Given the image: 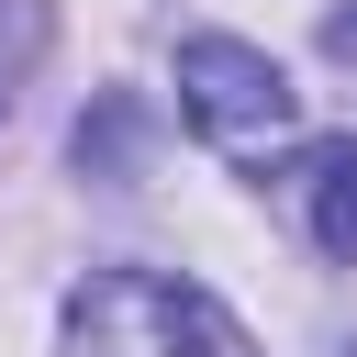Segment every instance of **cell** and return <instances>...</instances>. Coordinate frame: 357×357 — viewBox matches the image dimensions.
<instances>
[{
    "label": "cell",
    "mask_w": 357,
    "mask_h": 357,
    "mask_svg": "<svg viewBox=\"0 0 357 357\" xmlns=\"http://www.w3.org/2000/svg\"><path fill=\"white\" fill-rule=\"evenodd\" d=\"M67 357H257V335L167 268H100L67 301Z\"/></svg>",
    "instance_id": "cell-1"
},
{
    "label": "cell",
    "mask_w": 357,
    "mask_h": 357,
    "mask_svg": "<svg viewBox=\"0 0 357 357\" xmlns=\"http://www.w3.org/2000/svg\"><path fill=\"white\" fill-rule=\"evenodd\" d=\"M178 123L212 145V156H268L290 123H301V89L279 78V56L234 45V33H190L178 45Z\"/></svg>",
    "instance_id": "cell-2"
},
{
    "label": "cell",
    "mask_w": 357,
    "mask_h": 357,
    "mask_svg": "<svg viewBox=\"0 0 357 357\" xmlns=\"http://www.w3.org/2000/svg\"><path fill=\"white\" fill-rule=\"evenodd\" d=\"M290 190H301L312 245H324L335 268H357V134H324V145L290 167Z\"/></svg>",
    "instance_id": "cell-3"
},
{
    "label": "cell",
    "mask_w": 357,
    "mask_h": 357,
    "mask_svg": "<svg viewBox=\"0 0 357 357\" xmlns=\"http://www.w3.org/2000/svg\"><path fill=\"white\" fill-rule=\"evenodd\" d=\"M123 145H134V100L78 112V167H89V178H123Z\"/></svg>",
    "instance_id": "cell-4"
},
{
    "label": "cell",
    "mask_w": 357,
    "mask_h": 357,
    "mask_svg": "<svg viewBox=\"0 0 357 357\" xmlns=\"http://www.w3.org/2000/svg\"><path fill=\"white\" fill-rule=\"evenodd\" d=\"M45 45V22H33V0H0V112H11V78H22V56Z\"/></svg>",
    "instance_id": "cell-5"
},
{
    "label": "cell",
    "mask_w": 357,
    "mask_h": 357,
    "mask_svg": "<svg viewBox=\"0 0 357 357\" xmlns=\"http://www.w3.org/2000/svg\"><path fill=\"white\" fill-rule=\"evenodd\" d=\"M324 45H335V56H357V0H346V11L324 22Z\"/></svg>",
    "instance_id": "cell-6"
}]
</instances>
